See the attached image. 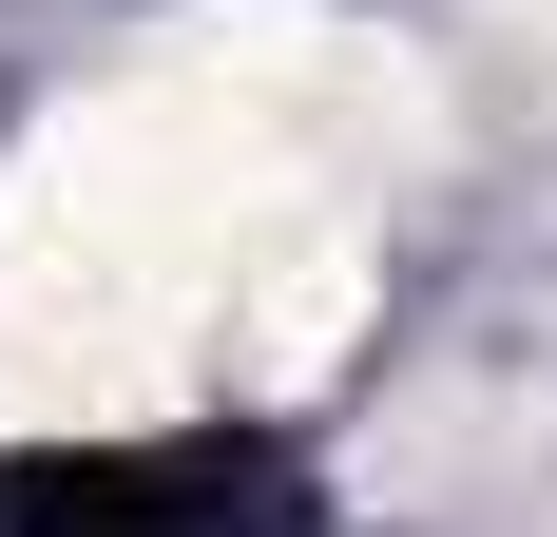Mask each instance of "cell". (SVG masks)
<instances>
[{"mask_svg": "<svg viewBox=\"0 0 557 537\" xmlns=\"http://www.w3.org/2000/svg\"><path fill=\"white\" fill-rule=\"evenodd\" d=\"M481 20H500V39H519V58L557 77V0H481Z\"/></svg>", "mask_w": 557, "mask_h": 537, "instance_id": "cell-2", "label": "cell"}, {"mask_svg": "<svg viewBox=\"0 0 557 537\" xmlns=\"http://www.w3.org/2000/svg\"><path fill=\"white\" fill-rule=\"evenodd\" d=\"M423 77L366 20L231 0L58 97L0 173V423H154L212 384H308L366 326Z\"/></svg>", "mask_w": 557, "mask_h": 537, "instance_id": "cell-1", "label": "cell"}]
</instances>
